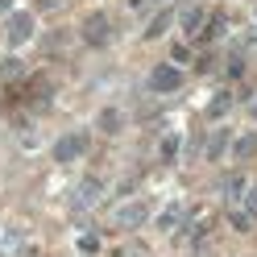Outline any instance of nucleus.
<instances>
[{"label": "nucleus", "mask_w": 257, "mask_h": 257, "mask_svg": "<svg viewBox=\"0 0 257 257\" xmlns=\"http://www.w3.org/2000/svg\"><path fill=\"white\" fill-rule=\"evenodd\" d=\"M95 128H100V133H104V137H116V133H120V128H124V112L108 104V108L100 112V116H95Z\"/></svg>", "instance_id": "9b49d317"}, {"label": "nucleus", "mask_w": 257, "mask_h": 257, "mask_svg": "<svg viewBox=\"0 0 257 257\" xmlns=\"http://www.w3.org/2000/svg\"><path fill=\"white\" fill-rule=\"evenodd\" d=\"M245 187H249V179H245V174H240V170H228V174H224V179L216 183V195L232 203V199H236V195H240Z\"/></svg>", "instance_id": "9d476101"}, {"label": "nucleus", "mask_w": 257, "mask_h": 257, "mask_svg": "<svg viewBox=\"0 0 257 257\" xmlns=\"http://www.w3.org/2000/svg\"><path fill=\"white\" fill-rule=\"evenodd\" d=\"M228 224H232L236 232L257 228V187H245V191L228 203Z\"/></svg>", "instance_id": "f257e3e1"}, {"label": "nucleus", "mask_w": 257, "mask_h": 257, "mask_svg": "<svg viewBox=\"0 0 257 257\" xmlns=\"http://www.w3.org/2000/svg\"><path fill=\"white\" fill-rule=\"evenodd\" d=\"M228 108H232V91L224 87V91H216V95H212V104H207V116H212V120H220Z\"/></svg>", "instance_id": "2eb2a0df"}, {"label": "nucleus", "mask_w": 257, "mask_h": 257, "mask_svg": "<svg viewBox=\"0 0 257 257\" xmlns=\"http://www.w3.org/2000/svg\"><path fill=\"white\" fill-rule=\"evenodd\" d=\"M174 21H179V29H183V34H199V29H203V21H207V9L199 5V0H191V5H183V13H179Z\"/></svg>", "instance_id": "6e6552de"}, {"label": "nucleus", "mask_w": 257, "mask_h": 257, "mask_svg": "<svg viewBox=\"0 0 257 257\" xmlns=\"http://www.w3.org/2000/svg\"><path fill=\"white\" fill-rule=\"evenodd\" d=\"M179 87H183V71L174 67V62H162V67L150 71V91L166 95V91H179Z\"/></svg>", "instance_id": "0eeeda50"}, {"label": "nucleus", "mask_w": 257, "mask_h": 257, "mask_svg": "<svg viewBox=\"0 0 257 257\" xmlns=\"http://www.w3.org/2000/svg\"><path fill=\"white\" fill-rule=\"evenodd\" d=\"M100 195H104V179L87 174V179H79V183L71 187L67 207H71V212H91V207H100Z\"/></svg>", "instance_id": "7ed1b4c3"}, {"label": "nucleus", "mask_w": 257, "mask_h": 257, "mask_svg": "<svg viewBox=\"0 0 257 257\" xmlns=\"http://www.w3.org/2000/svg\"><path fill=\"white\" fill-rule=\"evenodd\" d=\"M253 154H257V137L249 133V137H240L232 146V162H245V158H253Z\"/></svg>", "instance_id": "dca6fc26"}, {"label": "nucleus", "mask_w": 257, "mask_h": 257, "mask_svg": "<svg viewBox=\"0 0 257 257\" xmlns=\"http://www.w3.org/2000/svg\"><path fill=\"white\" fill-rule=\"evenodd\" d=\"M220 38H224V21H220V17L203 21V29H199V42H220Z\"/></svg>", "instance_id": "f3484780"}, {"label": "nucleus", "mask_w": 257, "mask_h": 257, "mask_svg": "<svg viewBox=\"0 0 257 257\" xmlns=\"http://www.w3.org/2000/svg\"><path fill=\"white\" fill-rule=\"evenodd\" d=\"M162 158H166V162L179 158V137H166V141H162Z\"/></svg>", "instance_id": "a211bd4d"}, {"label": "nucleus", "mask_w": 257, "mask_h": 257, "mask_svg": "<svg viewBox=\"0 0 257 257\" xmlns=\"http://www.w3.org/2000/svg\"><path fill=\"white\" fill-rule=\"evenodd\" d=\"M187 216V207H183V199H170L166 207H162V216H158V232H174L179 228V220Z\"/></svg>", "instance_id": "f8f14e48"}, {"label": "nucleus", "mask_w": 257, "mask_h": 257, "mask_svg": "<svg viewBox=\"0 0 257 257\" xmlns=\"http://www.w3.org/2000/svg\"><path fill=\"white\" fill-rule=\"evenodd\" d=\"M21 249H25V228L21 224H9L0 232V257H21Z\"/></svg>", "instance_id": "1a4fd4ad"}, {"label": "nucleus", "mask_w": 257, "mask_h": 257, "mask_svg": "<svg viewBox=\"0 0 257 257\" xmlns=\"http://www.w3.org/2000/svg\"><path fill=\"white\" fill-rule=\"evenodd\" d=\"M0 75H5V79H13V75H25V62H21V58H9V67L0 71Z\"/></svg>", "instance_id": "6ab92c4d"}, {"label": "nucleus", "mask_w": 257, "mask_h": 257, "mask_svg": "<svg viewBox=\"0 0 257 257\" xmlns=\"http://www.w3.org/2000/svg\"><path fill=\"white\" fill-rule=\"evenodd\" d=\"M174 17H179V13H170V9H162V13H158V17H154V21L146 25V38H150V42H154V38H162L166 29H170V21H174Z\"/></svg>", "instance_id": "4468645a"}, {"label": "nucleus", "mask_w": 257, "mask_h": 257, "mask_svg": "<svg viewBox=\"0 0 257 257\" xmlns=\"http://www.w3.org/2000/svg\"><path fill=\"white\" fill-rule=\"evenodd\" d=\"M42 5H46V9H54V5H62V0H42Z\"/></svg>", "instance_id": "4be33fe9"}, {"label": "nucleus", "mask_w": 257, "mask_h": 257, "mask_svg": "<svg viewBox=\"0 0 257 257\" xmlns=\"http://www.w3.org/2000/svg\"><path fill=\"white\" fill-rule=\"evenodd\" d=\"M249 116L257 120V95H253V100H249Z\"/></svg>", "instance_id": "412c9836"}, {"label": "nucleus", "mask_w": 257, "mask_h": 257, "mask_svg": "<svg viewBox=\"0 0 257 257\" xmlns=\"http://www.w3.org/2000/svg\"><path fill=\"white\" fill-rule=\"evenodd\" d=\"M150 212H154V203H150L146 195H137V199L120 203L116 212H112V228H120V232H133V228H141V224L150 220Z\"/></svg>", "instance_id": "f03ea898"}, {"label": "nucleus", "mask_w": 257, "mask_h": 257, "mask_svg": "<svg viewBox=\"0 0 257 257\" xmlns=\"http://www.w3.org/2000/svg\"><path fill=\"white\" fill-rule=\"evenodd\" d=\"M224 150H228V128H212V137L203 146V162H220Z\"/></svg>", "instance_id": "ddd939ff"}, {"label": "nucleus", "mask_w": 257, "mask_h": 257, "mask_svg": "<svg viewBox=\"0 0 257 257\" xmlns=\"http://www.w3.org/2000/svg\"><path fill=\"white\" fill-rule=\"evenodd\" d=\"M83 154H87V133H83V128L62 133V137L54 141V150H50V158H54L58 166H71V162H79Z\"/></svg>", "instance_id": "20e7f679"}, {"label": "nucleus", "mask_w": 257, "mask_h": 257, "mask_svg": "<svg viewBox=\"0 0 257 257\" xmlns=\"http://www.w3.org/2000/svg\"><path fill=\"white\" fill-rule=\"evenodd\" d=\"M29 38H34V13H29V9H17V13L5 21V42L17 50V46H25Z\"/></svg>", "instance_id": "39448f33"}, {"label": "nucleus", "mask_w": 257, "mask_h": 257, "mask_svg": "<svg viewBox=\"0 0 257 257\" xmlns=\"http://www.w3.org/2000/svg\"><path fill=\"white\" fill-rule=\"evenodd\" d=\"M150 5L158 9V5H166V0H128V9H137V13H141V9H150Z\"/></svg>", "instance_id": "aec40b11"}, {"label": "nucleus", "mask_w": 257, "mask_h": 257, "mask_svg": "<svg viewBox=\"0 0 257 257\" xmlns=\"http://www.w3.org/2000/svg\"><path fill=\"white\" fill-rule=\"evenodd\" d=\"M9 5H13V0H0V9H9Z\"/></svg>", "instance_id": "5701e85b"}, {"label": "nucleus", "mask_w": 257, "mask_h": 257, "mask_svg": "<svg viewBox=\"0 0 257 257\" xmlns=\"http://www.w3.org/2000/svg\"><path fill=\"white\" fill-rule=\"evenodd\" d=\"M112 42V21H108V13H91V17L83 21V46H108Z\"/></svg>", "instance_id": "423d86ee"}]
</instances>
